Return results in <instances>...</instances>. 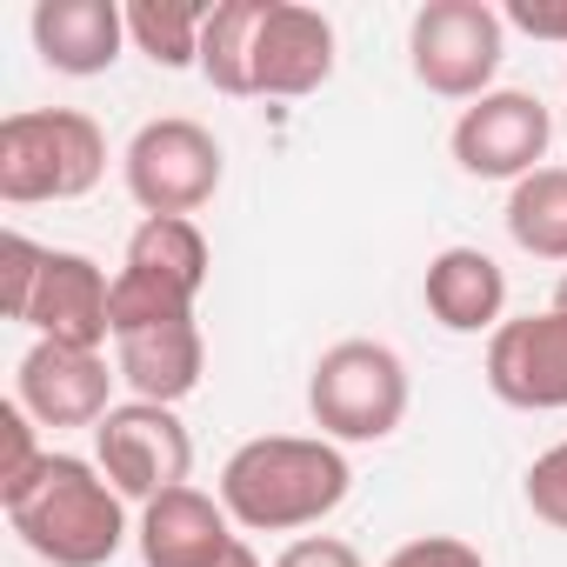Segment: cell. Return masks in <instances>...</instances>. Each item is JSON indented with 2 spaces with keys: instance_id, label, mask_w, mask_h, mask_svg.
Segmentation results:
<instances>
[{
  "instance_id": "obj_29",
  "label": "cell",
  "mask_w": 567,
  "mask_h": 567,
  "mask_svg": "<svg viewBox=\"0 0 567 567\" xmlns=\"http://www.w3.org/2000/svg\"><path fill=\"white\" fill-rule=\"evenodd\" d=\"M554 308H560V315H567V274H560V288H554Z\"/></svg>"
},
{
  "instance_id": "obj_28",
  "label": "cell",
  "mask_w": 567,
  "mask_h": 567,
  "mask_svg": "<svg viewBox=\"0 0 567 567\" xmlns=\"http://www.w3.org/2000/svg\"><path fill=\"white\" fill-rule=\"evenodd\" d=\"M220 567H260V554H254V547H247V540H234V547H227V560H220Z\"/></svg>"
},
{
  "instance_id": "obj_6",
  "label": "cell",
  "mask_w": 567,
  "mask_h": 567,
  "mask_svg": "<svg viewBox=\"0 0 567 567\" xmlns=\"http://www.w3.org/2000/svg\"><path fill=\"white\" fill-rule=\"evenodd\" d=\"M220 167H227L220 141L187 114L147 121L121 154V174H127V194L141 200V214H181V220H194L220 194Z\"/></svg>"
},
{
  "instance_id": "obj_16",
  "label": "cell",
  "mask_w": 567,
  "mask_h": 567,
  "mask_svg": "<svg viewBox=\"0 0 567 567\" xmlns=\"http://www.w3.org/2000/svg\"><path fill=\"white\" fill-rule=\"evenodd\" d=\"M200 368H207V341L194 321H167V328H141L114 341V374L134 388V401L174 408L200 388Z\"/></svg>"
},
{
  "instance_id": "obj_15",
  "label": "cell",
  "mask_w": 567,
  "mask_h": 567,
  "mask_svg": "<svg viewBox=\"0 0 567 567\" xmlns=\"http://www.w3.org/2000/svg\"><path fill=\"white\" fill-rule=\"evenodd\" d=\"M421 301H427V315H434L447 334H494L501 315H507V274H501V260L481 254V247H441V254L427 260Z\"/></svg>"
},
{
  "instance_id": "obj_30",
  "label": "cell",
  "mask_w": 567,
  "mask_h": 567,
  "mask_svg": "<svg viewBox=\"0 0 567 567\" xmlns=\"http://www.w3.org/2000/svg\"><path fill=\"white\" fill-rule=\"evenodd\" d=\"M560 134H567V107H560Z\"/></svg>"
},
{
  "instance_id": "obj_13",
  "label": "cell",
  "mask_w": 567,
  "mask_h": 567,
  "mask_svg": "<svg viewBox=\"0 0 567 567\" xmlns=\"http://www.w3.org/2000/svg\"><path fill=\"white\" fill-rule=\"evenodd\" d=\"M234 514L220 507V494H200V487H167L161 501L141 507V560L147 567H220L227 547L240 540L227 527Z\"/></svg>"
},
{
  "instance_id": "obj_8",
  "label": "cell",
  "mask_w": 567,
  "mask_h": 567,
  "mask_svg": "<svg viewBox=\"0 0 567 567\" xmlns=\"http://www.w3.org/2000/svg\"><path fill=\"white\" fill-rule=\"evenodd\" d=\"M547 141H554V114L520 87H494L474 107H461L447 147H454L461 174H474V181H527L547 161Z\"/></svg>"
},
{
  "instance_id": "obj_17",
  "label": "cell",
  "mask_w": 567,
  "mask_h": 567,
  "mask_svg": "<svg viewBox=\"0 0 567 567\" xmlns=\"http://www.w3.org/2000/svg\"><path fill=\"white\" fill-rule=\"evenodd\" d=\"M127 267H147V274L174 280L181 295L200 301L214 254H207V234H200L194 220H181V214H147V220L134 227V240H127Z\"/></svg>"
},
{
  "instance_id": "obj_26",
  "label": "cell",
  "mask_w": 567,
  "mask_h": 567,
  "mask_svg": "<svg viewBox=\"0 0 567 567\" xmlns=\"http://www.w3.org/2000/svg\"><path fill=\"white\" fill-rule=\"evenodd\" d=\"M274 567H368V560L334 534H301V540H288L274 554Z\"/></svg>"
},
{
  "instance_id": "obj_1",
  "label": "cell",
  "mask_w": 567,
  "mask_h": 567,
  "mask_svg": "<svg viewBox=\"0 0 567 567\" xmlns=\"http://www.w3.org/2000/svg\"><path fill=\"white\" fill-rule=\"evenodd\" d=\"M354 487L348 454L328 434H260L220 467V507L247 534H301L328 520Z\"/></svg>"
},
{
  "instance_id": "obj_7",
  "label": "cell",
  "mask_w": 567,
  "mask_h": 567,
  "mask_svg": "<svg viewBox=\"0 0 567 567\" xmlns=\"http://www.w3.org/2000/svg\"><path fill=\"white\" fill-rule=\"evenodd\" d=\"M94 467L121 487V501L147 507L167 487H187L194 441H187V427H181L174 408H161V401H121L94 427Z\"/></svg>"
},
{
  "instance_id": "obj_5",
  "label": "cell",
  "mask_w": 567,
  "mask_h": 567,
  "mask_svg": "<svg viewBox=\"0 0 567 567\" xmlns=\"http://www.w3.org/2000/svg\"><path fill=\"white\" fill-rule=\"evenodd\" d=\"M501 54H507V21L487 0H427L408 28V61H414V81L441 101H481L494 94V74H501Z\"/></svg>"
},
{
  "instance_id": "obj_12",
  "label": "cell",
  "mask_w": 567,
  "mask_h": 567,
  "mask_svg": "<svg viewBox=\"0 0 567 567\" xmlns=\"http://www.w3.org/2000/svg\"><path fill=\"white\" fill-rule=\"evenodd\" d=\"M114 374L101 354H81V348H54V341H34L14 368V401L41 421V427H101L114 414Z\"/></svg>"
},
{
  "instance_id": "obj_10",
  "label": "cell",
  "mask_w": 567,
  "mask_h": 567,
  "mask_svg": "<svg viewBox=\"0 0 567 567\" xmlns=\"http://www.w3.org/2000/svg\"><path fill=\"white\" fill-rule=\"evenodd\" d=\"M328 74H334V21L321 8H301V0H267L247 61V94L301 101L328 87Z\"/></svg>"
},
{
  "instance_id": "obj_25",
  "label": "cell",
  "mask_w": 567,
  "mask_h": 567,
  "mask_svg": "<svg viewBox=\"0 0 567 567\" xmlns=\"http://www.w3.org/2000/svg\"><path fill=\"white\" fill-rule=\"evenodd\" d=\"M381 567H487L481 547L454 540V534H421V540H401Z\"/></svg>"
},
{
  "instance_id": "obj_21",
  "label": "cell",
  "mask_w": 567,
  "mask_h": 567,
  "mask_svg": "<svg viewBox=\"0 0 567 567\" xmlns=\"http://www.w3.org/2000/svg\"><path fill=\"white\" fill-rule=\"evenodd\" d=\"M167 321H194V295H181L174 280L147 267H121L114 274V341L141 328H167Z\"/></svg>"
},
{
  "instance_id": "obj_3",
  "label": "cell",
  "mask_w": 567,
  "mask_h": 567,
  "mask_svg": "<svg viewBox=\"0 0 567 567\" xmlns=\"http://www.w3.org/2000/svg\"><path fill=\"white\" fill-rule=\"evenodd\" d=\"M107 174V134L81 107H21L0 121V200H81Z\"/></svg>"
},
{
  "instance_id": "obj_11",
  "label": "cell",
  "mask_w": 567,
  "mask_h": 567,
  "mask_svg": "<svg viewBox=\"0 0 567 567\" xmlns=\"http://www.w3.org/2000/svg\"><path fill=\"white\" fill-rule=\"evenodd\" d=\"M41 341L54 348H81V354H101V341L114 334V280L87 260V254H68V247H48L41 260V280H34V301H28V321Z\"/></svg>"
},
{
  "instance_id": "obj_9",
  "label": "cell",
  "mask_w": 567,
  "mask_h": 567,
  "mask_svg": "<svg viewBox=\"0 0 567 567\" xmlns=\"http://www.w3.org/2000/svg\"><path fill=\"white\" fill-rule=\"evenodd\" d=\"M487 388L520 414L567 408V315H520L487 334Z\"/></svg>"
},
{
  "instance_id": "obj_24",
  "label": "cell",
  "mask_w": 567,
  "mask_h": 567,
  "mask_svg": "<svg viewBox=\"0 0 567 567\" xmlns=\"http://www.w3.org/2000/svg\"><path fill=\"white\" fill-rule=\"evenodd\" d=\"M527 507H534V520H547V527L567 534V441H554L527 467Z\"/></svg>"
},
{
  "instance_id": "obj_20",
  "label": "cell",
  "mask_w": 567,
  "mask_h": 567,
  "mask_svg": "<svg viewBox=\"0 0 567 567\" xmlns=\"http://www.w3.org/2000/svg\"><path fill=\"white\" fill-rule=\"evenodd\" d=\"M200 28L207 8H194V0H134L127 8V41L154 68H200Z\"/></svg>"
},
{
  "instance_id": "obj_18",
  "label": "cell",
  "mask_w": 567,
  "mask_h": 567,
  "mask_svg": "<svg viewBox=\"0 0 567 567\" xmlns=\"http://www.w3.org/2000/svg\"><path fill=\"white\" fill-rule=\"evenodd\" d=\"M507 234L534 260H567V167H534L507 194Z\"/></svg>"
},
{
  "instance_id": "obj_22",
  "label": "cell",
  "mask_w": 567,
  "mask_h": 567,
  "mask_svg": "<svg viewBox=\"0 0 567 567\" xmlns=\"http://www.w3.org/2000/svg\"><path fill=\"white\" fill-rule=\"evenodd\" d=\"M34 414L21 408V401H8V408H0V501H8L14 487H28L34 474H41V447H34Z\"/></svg>"
},
{
  "instance_id": "obj_4",
  "label": "cell",
  "mask_w": 567,
  "mask_h": 567,
  "mask_svg": "<svg viewBox=\"0 0 567 567\" xmlns=\"http://www.w3.org/2000/svg\"><path fill=\"white\" fill-rule=\"evenodd\" d=\"M308 414L328 441H388L408 421V368L388 341H334L308 374Z\"/></svg>"
},
{
  "instance_id": "obj_19",
  "label": "cell",
  "mask_w": 567,
  "mask_h": 567,
  "mask_svg": "<svg viewBox=\"0 0 567 567\" xmlns=\"http://www.w3.org/2000/svg\"><path fill=\"white\" fill-rule=\"evenodd\" d=\"M260 14H267V0H220V8H207V28H200V74L234 101H247V61H254Z\"/></svg>"
},
{
  "instance_id": "obj_2",
  "label": "cell",
  "mask_w": 567,
  "mask_h": 567,
  "mask_svg": "<svg viewBox=\"0 0 567 567\" xmlns=\"http://www.w3.org/2000/svg\"><path fill=\"white\" fill-rule=\"evenodd\" d=\"M0 507H8V527L21 534V547L54 567H107L127 540L121 487L81 454H48L41 474L14 487Z\"/></svg>"
},
{
  "instance_id": "obj_27",
  "label": "cell",
  "mask_w": 567,
  "mask_h": 567,
  "mask_svg": "<svg viewBox=\"0 0 567 567\" xmlns=\"http://www.w3.org/2000/svg\"><path fill=\"white\" fill-rule=\"evenodd\" d=\"M501 21L534 41H567V0H507Z\"/></svg>"
},
{
  "instance_id": "obj_14",
  "label": "cell",
  "mask_w": 567,
  "mask_h": 567,
  "mask_svg": "<svg viewBox=\"0 0 567 567\" xmlns=\"http://www.w3.org/2000/svg\"><path fill=\"white\" fill-rule=\"evenodd\" d=\"M34 48L54 74H107L121 61V41H127V8L114 0H41L34 8Z\"/></svg>"
},
{
  "instance_id": "obj_23",
  "label": "cell",
  "mask_w": 567,
  "mask_h": 567,
  "mask_svg": "<svg viewBox=\"0 0 567 567\" xmlns=\"http://www.w3.org/2000/svg\"><path fill=\"white\" fill-rule=\"evenodd\" d=\"M41 260H48V247L28 240V234H8V240H0V308H8V321H28Z\"/></svg>"
}]
</instances>
